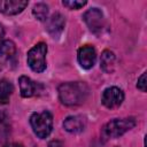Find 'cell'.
Masks as SVG:
<instances>
[{"label": "cell", "instance_id": "cell-1", "mask_svg": "<svg viewBox=\"0 0 147 147\" xmlns=\"http://www.w3.org/2000/svg\"><path fill=\"white\" fill-rule=\"evenodd\" d=\"M60 101L65 106H78L85 101L88 94V87L82 82L62 83L59 88Z\"/></svg>", "mask_w": 147, "mask_h": 147}, {"label": "cell", "instance_id": "cell-2", "mask_svg": "<svg viewBox=\"0 0 147 147\" xmlns=\"http://www.w3.org/2000/svg\"><path fill=\"white\" fill-rule=\"evenodd\" d=\"M136 119L133 117H126V118H115L109 121L101 131V136L103 139H115L121 136H123L125 132L134 127Z\"/></svg>", "mask_w": 147, "mask_h": 147}, {"label": "cell", "instance_id": "cell-3", "mask_svg": "<svg viewBox=\"0 0 147 147\" xmlns=\"http://www.w3.org/2000/svg\"><path fill=\"white\" fill-rule=\"evenodd\" d=\"M30 124L34 134L40 139H45L52 132L53 116L47 110H44L41 113H33L30 117Z\"/></svg>", "mask_w": 147, "mask_h": 147}, {"label": "cell", "instance_id": "cell-4", "mask_svg": "<svg viewBox=\"0 0 147 147\" xmlns=\"http://www.w3.org/2000/svg\"><path fill=\"white\" fill-rule=\"evenodd\" d=\"M46 54H47V45L45 42H38L28 52L26 61L32 71L34 72L45 71Z\"/></svg>", "mask_w": 147, "mask_h": 147}, {"label": "cell", "instance_id": "cell-5", "mask_svg": "<svg viewBox=\"0 0 147 147\" xmlns=\"http://www.w3.org/2000/svg\"><path fill=\"white\" fill-rule=\"evenodd\" d=\"M83 20L93 33H101L105 29V16L99 8H90L83 15Z\"/></svg>", "mask_w": 147, "mask_h": 147}, {"label": "cell", "instance_id": "cell-6", "mask_svg": "<svg viewBox=\"0 0 147 147\" xmlns=\"http://www.w3.org/2000/svg\"><path fill=\"white\" fill-rule=\"evenodd\" d=\"M101 101L103 106L108 109H115L119 107L124 101V93L119 87L110 86L107 87L101 95Z\"/></svg>", "mask_w": 147, "mask_h": 147}, {"label": "cell", "instance_id": "cell-7", "mask_svg": "<svg viewBox=\"0 0 147 147\" xmlns=\"http://www.w3.org/2000/svg\"><path fill=\"white\" fill-rule=\"evenodd\" d=\"M16 46L11 40H2L0 42V71L5 70L11 64L15 59Z\"/></svg>", "mask_w": 147, "mask_h": 147}, {"label": "cell", "instance_id": "cell-8", "mask_svg": "<svg viewBox=\"0 0 147 147\" xmlns=\"http://www.w3.org/2000/svg\"><path fill=\"white\" fill-rule=\"evenodd\" d=\"M77 60L82 68L84 69H91L95 64L96 61V52L93 46L85 45L78 49L77 53Z\"/></svg>", "mask_w": 147, "mask_h": 147}, {"label": "cell", "instance_id": "cell-9", "mask_svg": "<svg viewBox=\"0 0 147 147\" xmlns=\"http://www.w3.org/2000/svg\"><path fill=\"white\" fill-rule=\"evenodd\" d=\"M65 20L60 13L53 14L49 18L46 20V30L53 38H57L64 29Z\"/></svg>", "mask_w": 147, "mask_h": 147}, {"label": "cell", "instance_id": "cell-10", "mask_svg": "<svg viewBox=\"0 0 147 147\" xmlns=\"http://www.w3.org/2000/svg\"><path fill=\"white\" fill-rule=\"evenodd\" d=\"M26 0H0V11L6 15H17L28 6Z\"/></svg>", "mask_w": 147, "mask_h": 147}, {"label": "cell", "instance_id": "cell-11", "mask_svg": "<svg viewBox=\"0 0 147 147\" xmlns=\"http://www.w3.org/2000/svg\"><path fill=\"white\" fill-rule=\"evenodd\" d=\"M85 126H86L85 118L82 116H78V115L68 116L63 122L64 130L70 133H79V132L84 131Z\"/></svg>", "mask_w": 147, "mask_h": 147}, {"label": "cell", "instance_id": "cell-12", "mask_svg": "<svg viewBox=\"0 0 147 147\" xmlns=\"http://www.w3.org/2000/svg\"><path fill=\"white\" fill-rule=\"evenodd\" d=\"M18 85H20L21 95L23 98H30L34 95L37 91V84L28 76H21L18 78Z\"/></svg>", "mask_w": 147, "mask_h": 147}, {"label": "cell", "instance_id": "cell-13", "mask_svg": "<svg viewBox=\"0 0 147 147\" xmlns=\"http://www.w3.org/2000/svg\"><path fill=\"white\" fill-rule=\"evenodd\" d=\"M115 63H116L115 54L109 49L103 51L102 54H101V57H100V67H101V69L105 72L110 74L115 69Z\"/></svg>", "mask_w": 147, "mask_h": 147}, {"label": "cell", "instance_id": "cell-14", "mask_svg": "<svg viewBox=\"0 0 147 147\" xmlns=\"http://www.w3.org/2000/svg\"><path fill=\"white\" fill-rule=\"evenodd\" d=\"M14 91L13 84L7 79L0 80V103L6 105L9 102V98Z\"/></svg>", "mask_w": 147, "mask_h": 147}, {"label": "cell", "instance_id": "cell-15", "mask_svg": "<svg viewBox=\"0 0 147 147\" xmlns=\"http://www.w3.org/2000/svg\"><path fill=\"white\" fill-rule=\"evenodd\" d=\"M32 14L37 20L46 21L48 18V7H47V5H45L42 2H39V3L34 5V7L32 9Z\"/></svg>", "mask_w": 147, "mask_h": 147}, {"label": "cell", "instance_id": "cell-16", "mask_svg": "<svg viewBox=\"0 0 147 147\" xmlns=\"http://www.w3.org/2000/svg\"><path fill=\"white\" fill-rule=\"evenodd\" d=\"M8 131H9V125L7 122V117L2 111H0V140L7 137Z\"/></svg>", "mask_w": 147, "mask_h": 147}, {"label": "cell", "instance_id": "cell-17", "mask_svg": "<svg viewBox=\"0 0 147 147\" xmlns=\"http://www.w3.org/2000/svg\"><path fill=\"white\" fill-rule=\"evenodd\" d=\"M63 6L68 7L69 9H80L82 7H84L86 5V1H78V0H63L62 1Z\"/></svg>", "mask_w": 147, "mask_h": 147}, {"label": "cell", "instance_id": "cell-18", "mask_svg": "<svg viewBox=\"0 0 147 147\" xmlns=\"http://www.w3.org/2000/svg\"><path fill=\"white\" fill-rule=\"evenodd\" d=\"M146 86H147V80H146V72H144L137 82V87L141 91V92H146Z\"/></svg>", "mask_w": 147, "mask_h": 147}, {"label": "cell", "instance_id": "cell-19", "mask_svg": "<svg viewBox=\"0 0 147 147\" xmlns=\"http://www.w3.org/2000/svg\"><path fill=\"white\" fill-rule=\"evenodd\" d=\"M48 147H63V144L60 140H52L48 144Z\"/></svg>", "mask_w": 147, "mask_h": 147}, {"label": "cell", "instance_id": "cell-20", "mask_svg": "<svg viewBox=\"0 0 147 147\" xmlns=\"http://www.w3.org/2000/svg\"><path fill=\"white\" fill-rule=\"evenodd\" d=\"M5 147H24V146L18 142H10V144H7Z\"/></svg>", "mask_w": 147, "mask_h": 147}, {"label": "cell", "instance_id": "cell-21", "mask_svg": "<svg viewBox=\"0 0 147 147\" xmlns=\"http://www.w3.org/2000/svg\"><path fill=\"white\" fill-rule=\"evenodd\" d=\"M3 37H5V30H3V26L0 24V42L2 41Z\"/></svg>", "mask_w": 147, "mask_h": 147}]
</instances>
